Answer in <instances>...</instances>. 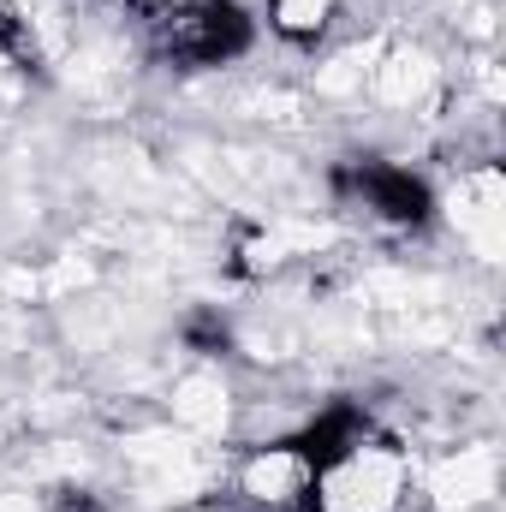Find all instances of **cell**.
I'll list each match as a JSON object with an SVG mask.
<instances>
[{
	"instance_id": "277c9868",
	"label": "cell",
	"mask_w": 506,
	"mask_h": 512,
	"mask_svg": "<svg viewBox=\"0 0 506 512\" xmlns=\"http://www.w3.org/2000/svg\"><path fill=\"white\" fill-rule=\"evenodd\" d=\"M334 12H340V0H262V18L286 42H316Z\"/></svg>"
},
{
	"instance_id": "3957f363",
	"label": "cell",
	"mask_w": 506,
	"mask_h": 512,
	"mask_svg": "<svg viewBox=\"0 0 506 512\" xmlns=\"http://www.w3.org/2000/svg\"><path fill=\"white\" fill-rule=\"evenodd\" d=\"M334 191L346 209H358L364 221L393 227V233H423L435 221V185L399 161H376V155L346 161L334 167Z\"/></svg>"
},
{
	"instance_id": "7a4b0ae2",
	"label": "cell",
	"mask_w": 506,
	"mask_h": 512,
	"mask_svg": "<svg viewBox=\"0 0 506 512\" xmlns=\"http://www.w3.org/2000/svg\"><path fill=\"white\" fill-rule=\"evenodd\" d=\"M411 483V465L393 441H381L376 429H364L346 453H334L310 489H304V512H399Z\"/></svg>"
},
{
	"instance_id": "6da1fadb",
	"label": "cell",
	"mask_w": 506,
	"mask_h": 512,
	"mask_svg": "<svg viewBox=\"0 0 506 512\" xmlns=\"http://www.w3.org/2000/svg\"><path fill=\"white\" fill-rule=\"evenodd\" d=\"M155 54L179 72H209L239 54H251L256 18L245 0H173L167 12H149Z\"/></svg>"
},
{
	"instance_id": "5b68a950",
	"label": "cell",
	"mask_w": 506,
	"mask_h": 512,
	"mask_svg": "<svg viewBox=\"0 0 506 512\" xmlns=\"http://www.w3.org/2000/svg\"><path fill=\"white\" fill-rule=\"evenodd\" d=\"M143 6H149V12H167V6H173V0H143Z\"/></svg>"
}]
</instances>
